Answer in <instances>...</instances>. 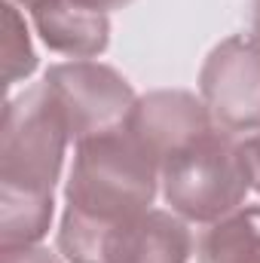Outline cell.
Returning <instances> with one entry per match:
<instances>
[{
	"label": "cell",
	"mask_w": 260,
	"mask_h": 263,
	"mask_svg": "<svg viewBox=\"0 0 260 263\" xmlns=\"http://www.w3.org/2000/svg\"><path fill=\"white\" fill-rule=\"evenodd\" d=\"M245 178L242 153H233L217 138L199 135L169 153L165 193L175 208L190 217H214L239 202Z\"/></svg>",
	"instance_id": "2"
},
{
	"label": "cell",
	"mask_w": 260,
	"mask_h": 263,
	"mask_svg": "<svg viewBox=\"0 0 260 263\" xmlns=\"http://www.w3.org/2000/svg\"><path fill=\"white\" fill-rule=\"evenodd\" d=\"M257 31H260V3H257Z\"/></svg>",
	"instance_id": "8"
},
{
	"label": "cell",
	"mask_w": 260,
	"mask_h": 263,
	"mask_svg": "<svg viewBox=\"0 0 260 263\" xmlns=\"http://www.w3.org/2000/svg\"><path fill=\"white\" fill-rule=\"evenodd\" d=\"M46 86L59 101V107L67 110L73 123H80L83 129L101 120H114L129 98L126 86L110 70H101V67H55Z\"/></svg>",
	"instance_id": "4"
},
{
	"label": "cell",
	"mask_w": 260,
	"mask_h": 263,
	"mask_svg": "<svg viewBox=\"0 0 260 263\" xmlns=\"http://www.w3.org/2000/svg\"><path fill=\"white\" fill-rule=\"evenodd\" d=\"M73 3H80V6H86V3H120V0H73Z\"/></svg>",
	"instance_id": "7"
},
{
	"label": "cell",
	"mask_w": 260,
	"mask_h": 263,
	"mask_svg": "<svg viewBox=\"0 0 260 263\" xmlns=\"http://www.w3.org/2000/svg\"><path fill=\"white\" fill-rule=\"evenodd\" d=\"M242 162H245V175H251L260 187V141H251L248 147H242Z\"/></svg>",
	"instance_id": "6"
},
{
	"label": "cell",
	"mask_w": 260,
	"mask_h": 263,
	"mask_svg": "<svg viewBox=\"0 0 260 263\" xmlns=\"http://www.w3.org/2000/svg\"><path fill=\"white\" fill-rule=\"evenodd\" d=\"M37 25L46 37V43L67 49V52H95L104 46V18L89 15L86 6L67 3V0H34Z\"/></svg>",
	"instance_id": "5"
},
{
	"label": "cell",
	"mask_w": 260,
	"mask_h": 263,
	"mask_svg": "<svg viewBox=\"0 0 260 263\" xmlns=\"http://www.w3.org/2000/svg\"><path fill=\"white\" fill-rule=\"evenodd\" d=\"M205 92L230 126L260 123V49L230 40L205 70Z\"/></svg>",
	"instance_id": "3"
},
{
	"label": "cell",
	"mask_w": 260,
	"mask_h": 263,
	"mask_svg": "<svg viewBox=\"0 0 260 263\" xmlns=\"http://www.w3.org/2000/svg\"><path fill=\"white\" fill-rule=\"evenodd\" d=\"M150 159L141 138L123 141L117 135L92 138L80 147V159L70 181V211L117 223L129 220L150 202Z\"/></svg>",
	"instance_id": "1"
}]
</instances>
